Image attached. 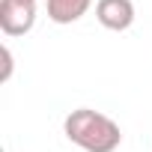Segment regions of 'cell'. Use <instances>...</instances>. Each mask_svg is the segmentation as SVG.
Instances as JSON below:
<instances>
[{
  "label": "cell",
  "mask_w": 152,
  "mask_h": 152,
  "mask_svg": "<svg viewBox=\"0 0 152 152\" xmlns=\"http://www.w3.org/2000/svg\"><path fill=\"white\" fill-rule=\"evenodd\" d=\"M63 131H66V137L75 146H81L84 152H113L122 143L119 125L110 116H104L99 110H90V107L72 110L66 116V122H63Z\"/></svg>",
  "instance_id": "cell-1"
},
{
  "label": "cell",
  "mask_w": 152,
  "mask_h": 152,
  "mask_svg": "<svg viewBox=\"0 0 152 152\" xmlns=\"http://www.w3.org/2000/svg\"><path fill=\"white\" fill-rule=\"evenodd\" d=\"M36 24V0H0V30L6 36H24Z\"/></svg>",
  "instance_id": "cell-2"
},
{
  "label": "cell",
  "mask_w": 152,
  "mask_h": 152,
  "mask_svg": "<svg viewBox=\"0 0 152 152\" xmlns=\"http://www.w3.org/2000/svg\"><path fill=\"white\" fill-rule=\"evenodd\" d=\"M96 18L102 27L122 33L134 24V3L131 0H99L96 3Z\"/></svg>",
  "instance_id": "cell-3"
},
{
  "label": "cell",
  "mask_w": 152,
  "mask_h": 152,
  "mask_svg": "<svg viewBox=\"0 0 152 152\" xmlns=\"http://www.w3.org/2000/svg\"><path fill=\"white\" fill-rule=\"evenodd\" d=\"M93 0H48V18L54 24H75L87 15Z\"/></svg>",
  "instance_id": "cell-4"
},
{
  "label": "cell",
  "mask_w": 152,
  "mask_h": 152,
  "mask_svg": "<svg viewBox=\"0 0 152 152\" xmlns=\"http://www.w3.org/2000/svg\"><path fill=\"white\" fill-rule=\"evenodd\" d=\"M9 75H12V51L3 48V75H0V81H9Z\"/></svg>",
  "instance_id": "cell-5"
}]
</instances>
